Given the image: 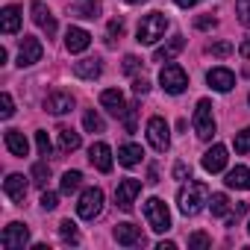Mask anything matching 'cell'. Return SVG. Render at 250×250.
I'll use <instances>...</instances> for the list:
<instances>
[{
    "instance_id": "6da1fadb",
    "label": "cell",
    "mask_w": 250,
    "mask_h": 250,
    "mask_svg": "<svg viewBox=\"0 0 250 250\" xmlns=\"http://www.w3.org/2000/svg\"><path fill=\"white\" fill-rule=\"evenodd\" d=\"M209 186L206 183H197V180H186V186L180 188V194H177V203H180V212L186 215V218H191V215H197V212H203V206L209 203Z\"/></svg>"
},
{
    "instance_id": "7a4b0ae2",
    "label": "cell",
    "mask_w": 250,
    "mask_h": 250,
    "mask_svg": "<svg viewBox=\"0 0 250 250\" xmlns=\"http://www.w3.org/2000/svg\"><path fill=\"white\" fill-rule=\"evenodd\" d=\"M168 24H171V21H168L162 12H150V15H145V18L139 21V30H136V42H139V44H156V42L165 36Z\"/></svg>"
},
{
    "instance_id": "3957f363",
    "label": "cell",
    "mask_w": 250,
    "mask_h": 250,
    "mask_svg": "<svg viewBox=\"0 0 250 250\" xmlns=\"http://www.w3.org/2000/svg\"><path fill=\"white\" fill-rule=\"evenodd\" d=\"M145 218H147V227L153 232H168L171 229V212H168V203L162 197H150L145 203Z\"/></svg>"
},
{
    "instance_id": "277c9868",
    "label": "cell",
    "mask_w": 250,
    "mask_h": 250,
    "mask_svg": "<svg viewBox=\"0 0 250 250\" xmlns=\"http://www.w3.org/2000/svg\"><path fill=\"white\" fill-rule=\"evenodd\" d=\"M159 85H162L168 94H183V91L188 88V74H186L180 65L168 62V65L159 71Z\"/></svg>"
},
{
    "instance_id": "5b68a950",
    "label": "cell",
    "mask_w": 250,
    "mask_h": 250,
    "mask_svg": "<svg viewBox=\"0 0 250 250\" xmlns=\"http://www.w3.org/2000/svg\"><path fill=\"white\" fill-rule=\"evenodd\" d=\"M194 133L209 142L215 136V115H212V100H197V109H194Z\"/></svg>"
},
{
    "instance_id": "8992f818",
    "label": "cell",
    "mask_w": 250,
    "mask_h": 250,
    "mask_svg": "<svg viewBox=\"0 0 250 250\" xmlns=\"http://www.w3.org/2000/svg\"><path fill=\"white\" fill-rule=\"evenodd\" d=\"M100 212H103V191H100L97 186H91V188H85V191L80 194L77 215H80L83 221H94Z\"/></svg>"
},
{
    "instance_id": "52a82bcc",
    "label": "cell",
    "mask_w": 250,
    "mask_h": 250,
    "mask_svg": "<svg viewBox=\"0 0 250 250\" xmlns=\"http://www.w3.org/2000/svg\"><path fill=\"white\" fill-rule=\"evenodd\" d=\"M147 142H150V147L159 150V153H165V150L171 147V130H168L165 118L153 115V118L147 121Z\"/></svg>"
},
{
    "instance_id": "ba28073f",
    "label": "cell",
    "mask_w": 250,
    "mask_h": 250,
    "mask_svg": "<svg viewBox=\"0 0 250 250\" xmlns=\"http://www.w3.org/2000/svg\"><path fill=\"white\" fill-rule=\"evenodd\" d=\"M139 194H142V180H133V177L121 180V183H118V188H115V203H118V209L133 212V206H136V197H139Z\"/></svg>"
},
{
    "instance_id": "9c48e42d",
    "label": "cell",
    "mask_w": 250,
    "mask_h": 250,
    "mask_svg": "<svg viewBox=\"0 0 250 250\" xmlns=\"http://www.w3.org/2000/svg\"><path fill=\"white\" fill-rule=\"evenodd\" d=\"M0 244H3L6 250H24L30 244V227L27 224H9L3 229V235H0Z\"/></svg>"
},
{
    "instance_id": "30bf717a",
    "label": "cell",
    "mask_w": 250,
    "mask_h": 250,
    "mask_svg": "<svg viewBox=\"0 0 250 250\" xmlns=\"http://www.w3.org/2000/svg\"><path fill=\"white\" fill-rule=\"evenodd\" d=\"M42 56H44L42 42H39L36 36H24L21 44H18V65H21V68H30V65H36V62H42Z\"/></svg>"
},
{
    "instance_id": "8fae6325",
    "label": "cell",
    "mask_w": 250,
    "mask_h": 250,
    "mask_svg": "<svg viewBox=\"0 0 250 250\" xmlns=\"http://www.w3.org/2000/svg\"><path fill=\"white\" fill-rule=\"evenodd\" d=\"M74 106H77V100L71 91H50L44 97V112H50V115H68Z\"/></svg>"
},
{
    "instance_id": "7c38bea8",
    "label": "cell",
    "mask_w": 250,
    "mask_h": 250,
    "mask_svg": "<svg viewBox=\"0 0 250 250\" xmlns=\"http://www.w3.org/2000/svg\"><path fill=\"white\" fill-rule=\"evenodd\" d=\"M227 147L224 145H212L206 153H203V159H200V165H203V171L206 174H218V171H224L227 168Z\"/></svg>"
},
{
    "instance_id": "4fadbf2b",
    "label": "cell",
    "mask_w": 250,
    "mask_h": 250,
    "mask_svg": "<svg viewBox=\"0 0 250 250\" xmlns=\"http://www.w3.org/2000/svg\"><path fill=\"white\" fill-rule=\"evenodd\" d=\"M30 12H33V24H36L42 33H47V36L56 33V18L50 15V9L42 3V0H33V3H30Z\"/></svg>"
},
{
    "instance_id": "5bb4252c",
    "label": "cell",
    "mask_w": 250,
    "mask_h": 250,
    "mask_svg": "<svg viewBox=\"0 0 250 250\" xmlns=\"http://www.w3.org/2000/svg\"><path fill=\"white\" fill-rule=\"evenodd\" d=\"M88 162H91L97 171L109 174V171H112V150H109V145H106V142H94V145L88 147Z\"/></svg>"
},
{
    "instance_id": "9a60e30c",
    "label": "cell",
    "mask_w": 250,
    "mask_h": 250,
    "mask_svg": "<svg viewBox=\"0 0 250 250\" xmlns=\"http://www.w3.org/2000/svg\"><path fill=\"white\" fill-rule=\"evenodd\" d=\"M112 235H115V241H118V244H124V247H136V244H145L142 227H136V224H118Z\"/></svg>"
},
{
    "instance_id": "2e32d148",
    "label": "cell",
    "mask_w": 250,
    "mask_h": 250,
    "mask_svg": "<svg viewBox=\"0 0 250 250\" xmlns=\"http://www.w3.org/2000/svg\"><path fill=\"white\" fill-rule=\"evenodd\" d=\"M88 44H91V33H88V30H83V27H68V33H65V47H68V53H83V50H88Z\"/></svg>"
},
{
    "instance_id": "e0dca14e",
    "label": "cell",
    "mask_w": 250,
    "mask_h": 250,
    "mask_svg": "<svg viewBox=\"0 0 250 250\" xmlns=\"http://www.w3.org/2000/svg\"><path fill=\"white\" fill-rule=\"evenodd\" d=\"M100 106L106 112H112L115 118H124V112H127V100H124V94L118 88H106L100 91Z\"/></svg>"
},
{
    "instance_id": "ac0fdd59",
    "label": "cell",
    "mask_w": 250,
    "mask_h": 250,
    "mask_svg": "<svg viewBox=\"0 0 250 250\" xmlns=\"http://www.w3.org/2000/svg\"><path fill=\"white\" fill-rule=\"evenodd\" d=\"M206 83H209L215 91H232V85H235V74H232L229 68H212V71L206 74Z\"/></svg>"
},
{
    "instance_id": "d6986e66",
    "label": "cell",
    "mask_w": 250,
    "mask_h": 250,
    "mask_svg": "<svg viewBox=\"0 0 250 250\" xmlns=\"http://www.w3.org/2000/svg\"><path fill=\"white\" fill-rule=\"evenodd\" d=\"M3 191H6L9 200L24 203V197H27V177H24V174H9V177L3 180Z\"/></svg>"
},
{
    "instance_id": "ffe728a7",
    "label": "cell",
    "mask_w": 250,
    "mask_h": 250,
    "mask_svg": "<svg viewBox=\"0 0 250 250\" xmlns=\"http://www.w3.org/2000/svg\"><path fill=\"white\" fill-rule=\"evenodd\" d=\"M74 74H77L80 80H97V77L103 74V62H100L97 56H85V59L74 62Z\"/></svg>"
},
{
    "instance_id": "44dd1931",
    "label": "cell",
    "mask_w": 250,
    "mask_h": 250,
    "mask_svg": "<svg viewBox=\"0 0 250 250\" xmlns=\"http://www.w3.org/2000/svg\"><path fill=\"white\" fill-rule=\"evenodd\" d=\"M183 47H186V39H183V36H174V39H168V42L153 53V62H171L174 56L183 53Z\"/></svg>"
},
{
    "instance_id": "7402d4cb",
    "label": "cell",
    "mask_w": 250,
    "mask_h": 250,
    "mask_svg": "<svg viewBox=\"0 0 250 250\" xmlns=\"http://www.w3.org/2000/svg\"><path fill=\"white\" fill-rule=\"evenodd\" d=\"M0 30L6 36H15L21 30V9L18 6H3V12H0Z\"/></svg>"
},
{
    "instance_id": "603a6c76",
    "label": "cell",
    "mask_w": 250,
    "mask_h": 250,
    "mask_svg": "<svg viewBox=\"0 0 250 250\" xmlns=\"http://www.w3.org/2000/svg\"><path fill=\"white\" fill-rule=\"evenodd\" d=\"M3 139H6V147H9V153H12V156H21V159H24V156L30 153V142L24 139V133H21V130H6V136H3Z\"/></svg>"
},
{
    "instance_id": "cb8c5ba5",
    "label": "cell",
    "mask_w": 250,
    "mask_h": 250,
    "mask_svg": "<svg viewBox=\"0 0 250 250\" xmlns=\"http://www.w3.org/2000/svg\"><path fill=\"white\" fill-rule=\"evenodd\" d=\"M229 188H241V191H250V168L244 165H235L232 171H227V180H224Z\"/></svg>"
},
{
    "instance_id": "d4e9b609",
    "label": "cell",
    "mask_w": 250,
    "mask_h": 250,
    "mask_svg": "<svg viewBox=\"0 0 250 250\" xmlns=\"http://www.w3.org/2000/svg\"><path fill=\"white\" fill-rule=\"evenodd\" d=\"M142 156H145L142 145H124V147H118V162L124 168H136L142 162Z\"/></svg>"
},
{
    "instance_id": "484cf974",
    "label": "cell",
    "mask_w": 250,
    "mask_h": 250,
    "mask_svg": "<svg viewBox=\"0 0 250 250\" xmlns=\"http://www.w3.org/2000/svg\"><path fill=\"white\" fill-rule=\"evenodd\" d=\"M71 15H74V18H88V21H94V18L100 15V3H97V0H77V6H71Z\"/></svg>"
},
{
    "instance_id": "4316f807",
    "label": "cell",
    "mask_w": 250,
    "mask_h": 250,
    "mask_svg": "<svg viewBox=\"0 0 250 250\" xmlns=\"http://www.w3.org/2000/svg\"><path fill=\"white\" fill-rule=\"evenodd\" d=\"M77 147H80V133H74L71 127H59V150L74 153Z\"/></svg>"
},
{
    "instance_id": "83f0119b",
    "label": "cell",
    "mask_w": 250,
    "mask_h": 250,
    "mask_svg": "<svg viewBox=\"0 0 250 250\" xmlns=\"http://www.w3.org/2000/svg\"><path fill=\"white\" fill-rule=\"evenodd\" d=\"M80 186H83V174H80V171H65V174H62V180H59L62 194H74Z\"/></svg>"
},
{
    "instance_id": "f1b7e54d",
    "label": "cell",
    "mask_w": 250,
    "mask_h": 250,
    "mask_svg": "<svg viewBox=\"0 0 250 250\" xmlns=\"http://www.w3.org/2000/svg\"><path fill=\"white\" fill-rule=\"evenodd\" d=\"M209 212H212L215 218H224V215L229 212V197H227L224 191H215V194L209 197Z\"/></svg>"
},
{
    "instance_id": "f546056e",
    "label": "cell",
    "mask_w": 250,
    "mask_h": 250,
    "mask_svg": "<svg viewBox=\"0 0 250 250\" xmlns=\"http://www.w3.org/2000/svg\"><path fill=\"white\" fill-rule=\"evenodd\" d=\"M30 180H33L39 188H44V186H47V180H50V165H47V159H42V162H36V165H33Z\"/></svg>"
},
{
    "instance_id": "4dcf8cb0",
    "label": "cell",
    "mask_w": 250,
    "mask_h": 250,
    "mask_svg": "<svg viewBox=\"0 0 250 250\" xmlns=\"http://www.w3.org/2000/svg\"><path fill=\"white\" fill-rule=\"evenodd\" d=\"M83 127H85L88 133H103V130H106V124H103V118H100L94 109H88V112L83 115Z\"/></svg>"
},
{
    "instance_id": "1f68e13d",
    "label": "cell",
    "mask_w": 250,
    "mask_h": 250,
    "mask_svg": "<svg viewBox=\"0 0 250 250\" xmlns=\"http://www.w3.org/2000/svg\"><path fill=\"white\" fill-rule=\"evenodd\" d=\"M59 235H62L65 244H80V232H77V224H74L71 218L59 224Z\"/></svg>"
},
{
    "instance_id": "d6a6232c",
    "label": "cell",
    "mask_w": 250,
    "mask_h": 250,
    "mask_svg": "<svg viewBox=\"0 0 250 250\" xmlns=\"http://www.w3.org/2000/svg\"><path fill=\"white\" fill-rule=\"evenodd\" d=\"M235 153H250V127H244L241 133H235Z\"/></svg>"
},
{
    "instance_id": "836d02e7",
    "label": "cell",
    "mask_w": 250,
    "mask_h": 250,
    "mask_svg": "<svg viewBox=\"0 0 250 250\" xmlns=\"http://www.w3.org/2000/svg\"><path fill=\"white\" fill-rule=\"evenodd\" d=\"M136 118H139V103H130L127 112H124V127H127V133H136Z\"/></svg>"
},
{
    "instance_id": "e575fe53",
    "label": "cell",
    "mask_w": 250,
    "mask_h": 250,
    "mask_svg": "<svg viewBox=\"0 0 250 250\" xmlns=\"http://www.w3.org/2000/svg\"><path fill=\"white\" fill-rule=\"evenodd\" d=\"M209 244H212V238H209L206 232H191V235H188V247H191V250H206Z\"/></svg>"
},
{
    "instance_id": "d590c367",
    "label": "cell",
    "mask_w": 250,
    "mask_h": 250,
    "mask_svg": "<svg viewBox=\"0 0 250 250\" xmlns=\"http://www.w3.org/2000/svg\"><path fill=\"white\" fill-rule=\"evenodd\" d=\"M124 30H127V27H124V21L121 18H115V21H109V39H106V44H115V39H121L124 36Z\"/></svg>"
},
{
    "instance_id": "8d00e7d4",
    "label": "cell",
    "mask_w": 250,
    "mask_h": 250,
    "mask_svg": "<svg viewBox=\"0 0 250 250\" xmlns=\"http://www.w3.org/2000/svg\"><path fill=\"white\" fill-rule=\"evenodd\" d=\"M36 147H39L42 156H50L53 145H50V139H47V130H39V133H36Z\"/></svg>"
},
{
    "instance_id": "74e56055",
    "label": "cell",
    "mask_w": 250,
    "mask_h": 250,
    "mask_svg": "<svg viewBox=\"0 0 250 250\" xmlns=\"http://www.w3.org/2000/svg\"><path fill=\"white\" fill-rule=\"evenodd\" d=\"M235 15L244 27H250V0H235Z\"/></svg>"
},
{
    "instance_id": "f35d334b",
    "label": "cell",
    "mask_w": 250,
    "mask_h": 250,
    "mask_svg": "<svg viewBox=\"0 0 250 250\" xmlns=\"http://www.w3.org/2000/svg\"><path fill=\"white\" fill-rule=\"evenodd\" d=\"M0 118H12L15 115V100H12V94L9 91H3V97H0Z\"/></svg>"
},
{
    "instance_id": "ab89813d",
    "label": "cell",
    "mask_w": 250,
    "mask_h": 250,
    "mask_svg": "<svg viewBox=\"0 0 250 250\" xmlns=\"http://www.w3.org/2000/svg\"><path fill=\"white\" fill-rule=\"evenodd\" d=\"M235 47H232V42H215V44H209V53L212 56H229Z\"/></svg>"
},
{
    "instance_id": "60d3db41",
    "label": "cell",
    "mask_w": 250,
    "mask_h": 250,
    "mask_svg": "<svg viewBox=\"0 0 250 250\" xmlns=\"http://www.w3.org/2000/svg\"><path fill=\"white\" fill-rule=\"evenodd\" d=\"M139 68H142V59H139V56H133V53L124 56V74H136Z\"/></svg>"
},
{
    "instance_id": "b9f144b4",
    "label": "cell",
    "mask_w": 250,
    "mask_h": 250,
    "mask_svg": "<svg viewBox=\"0 0 250 250\" xmlns=\"http://www.w3.org/2000/svg\"><path fill=\"white\" fill-rule=\"evenodd\" d=\"M56 206H59V197H56L53 191H44V194H42V209H44V212H53Z\"/></svg>"
},
{
    "instance_id": "7bdbcfd3",
    "label": "cell",
    "mask_w": 250,
    "mask_h": 250,
    "mask_svg": "<svg viewBox=\"0 0 250 250\" xmlns=\"http://www.w3.org/2000/svg\"><path fill=\"white\" fill-rule=\"evenodd\" d=\"M174 180H183V183L191 180V168H188L186 162H177V165H174Z\"/></svg>"
},
{
    "instance_id": "ee69618b",
    "label": "cell",
    "mask_w": 250,
    "mask_h": 250,
    "mask_svg": "<svg viewBox=\"0 0 250 250\" xmlns=\"http://www.w3.org/2000/svg\"><path fill=\"white\" fill-rule=\"evenodd\" d=\"M133 91H136V94H139V97H142V94H147V91H150V83H147V80H145V77H139V80H136V83H133Z\"/></svg>"
},
{
    "instance_id": "f6af8a7d",
    "label": "cell",
    "mask_w": 250,
    "mask_h": 250,
    "mask_svg": "<svg viewBox=\"0 0 250 250\" xmlns=\"http://www.w3.org/2000/svg\"><path fill=\"white\" fill-rule=\"evenodd\" d=\"M238 56H241V59H250V39H244V42L238 44Z\"/></svg>"
},
{
    "instance_id": "bcb514c9",
    "label": "cell",
    "mask_w": 250,
    "mask_h": 250,
    "mask_svg": "<svg viewBox=\"0 0 250 250\" xmlns=\"http://www.w3.org/2000/svg\"><path fill=\"white\" fill-rule=\"evenodd\" d=\"M215 24H218L215 18H197V27H200V30H212Z\"/></svg>"
},
{
    "instance_id": "7dc6e473",
    "label": "cell",
    "mask_w": 250,
    "mask_h": 250,
    "mask_svg": "<svg viewBox=\"0 0 250 250\" xmlns=\"http://www.w3.org/2000/svg\"><path fill=\"white\" fill-rule=\"evenodd\" d=\"M177 6H183V9H188V6H194V3H200V0H174Z\"/></svg>"
},
{
    "instance_id": "c3c4849f",
    "label": "cell",
    "mask_w": 250,
    "mask_h": 250,
    "mask_svg": "<svg viewBox=\"0 0 250 250\" xmlns=\"http://www.w3.org/2000/svg\"><path fill=\"white\" fill-rule=\"evenodd\" d=\"M156 250H177V244H174V241H159Z\"/></svg>"
},
{
    "instance_id": "681fc988",
    "label": "cell",
    "mask_w": 250,
    "mask_h": 250,
    "mask_svg": "<svg viewBox=\"0 0 250 250\" xmlns=\"http://www.w3.org/2000/svg\"><path fill=\"white\" fill-rule=\"evenodd\" d=\"M127 3L130 6H139V3H147V0H127Z\"/></svg>"
},
{
    "instance_id": "f907efd6",
    "label": "cell",
    "mask_w": 250,
    "mask_h": 250,
    "mask_svg": "<svg viewBox=\"0 0 250 250\" xmlns=\"http://www.w3.org/2000/svg\"><path fill=\"white\" fill-rule=\"evenodd\" d=\"M247 232H250V224H247Z\"/></svg>"
},
{
    "instance_id": "816d5d0a",
    "label": "cell",
    "mask_w": 250,
    "mask_h": 250,
    "mask_svg": "<svg viewBox=\"0 0 250 250\" xmlns=\"http://www.w3.org/2000/svg\"><path fill=\"white\" fill-rule=\"evenodd\" d=\"M247 103H250V97H247Z\"/></svg>"
}]
</instances>
